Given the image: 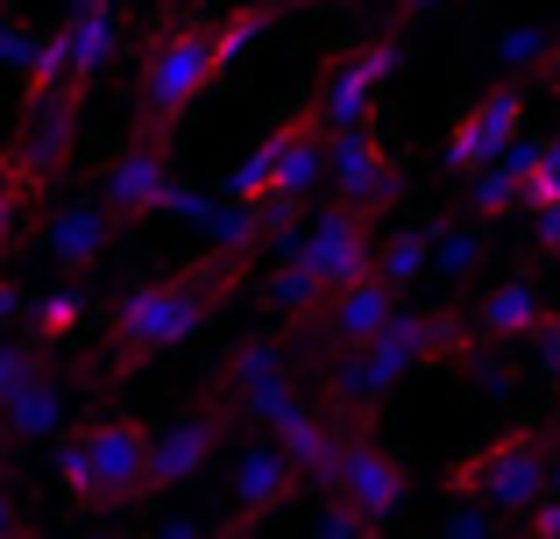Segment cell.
<instances>
[{
    "label": "cell",
    "mask_w": 560,
    "mask_h": 539,
    "mask_svg": "<svg viewBox=\"0 0 560 539\" xmlns=\"http://www.w3.org/2000/svg\"><path fill=\"white\" fill-rule=\"evenodd\" d=\"M93 441V476H100V512H128L150 504V455H156V426L136 412H85L79 419Z\"/></svg>",
    "instance_id": "cell-6"
},
{
    "label": "cell",
    "mask_w": 560,
    "mask_h": 539,
    "mask_svg": "<svg viewBox=\"0 0 560 539\" xmlns=\"http://www.w3.org/2000/svg\"><path fill=\"white\" fill-rule=\"evenodd\" d=\"M65 36H71V79L93 93L107 79V65L121 57V0H71Z\"/></svg>",
    "instance_id": "cell-19"
},
{
    "label": "cell",
    "mask_w": 560,
    "mask_h": 539,
    "mask_svg": "<svg viewBox=\"0 0 560 539\" xmlns=\"http://www.w3.org/2000/svg\"><path fill=\"white\" fill-rule=\"evenodd\" d=\"M28 305H36V298H22V284H14V277L0 270V327H14V319H28Z\"/></svg>",
    "instance_id": "cell-38"
},
{
    "label": "cell",
    "mask_w": 560,
    "mask_h": 539,
    "mask_svg": "<svg viewBox=\"0 0 560 539\" xmlns=\"http://www.w3.org/2000/svg\"><path fill=\"white\" fill-rule=\"evenodd\" d=\"M171 150H178V128H171V121H150V114H142V128L107 156V164H100L93 192L114 207V221H121V227L156 221V213H164L171 185H178V178H171Z\"/></svg>",
    "instance_id": "cell-4"
},
{
    "label": "cell",
    "mask_w": 560,
    "mask_h": 539,
    "mask_svg": "<svg viewBox=\"0 0 560 539\" xmlns=\"http://www.w3.org/2000/svg\"><path fill=\"white\" fill-rule=\"evenodd\" d=\"M468 319H476V333L490 348H518V341H533V333L553 319V305H547V291H539L533 277H504V284H490L476 298Z\"/></svg>",
    "instance_id": "cell-17"
},
{
    "label": "cell",
    "mask_w": 560,
    "mask_h": 539,
    "mask_svg": "<svg viewBox=\"0 0 560 539\" xmlns=\"http://www.w3.org/2000/svg\"><path fill=\"white\" fill-rule=\"evenodd\" d=\"M397 65H405V43H397V36H370L362 50H341L327 71H319V85H313L319 121H327L334 136L376 121V93L397 79Z\"/></svg>",
    "instance_id": "cell-7"
},
{
    "label": "cell",
    "mask_w": 560,
    "mask_h": 539,
    "mask_svg": "<svg viewBox=\"0 0 560 539\" xmlns=\"http://www.w3.org/2000/svg\"><path fill=\"white\" fill-rule=\"evenodd\" d=\"M348 433H355V426H348V419L327 405V390H313L299 412H284V419L270 426V441H284V455L305 469V483L327 490L334 469H341V455H348Z\"/></svg>",
    "instance_id": "cell-15"
},
{
    "label": "cell",
    "mask_w": 560,
    "mask_h": 539,
    "mask_svg": "<svg viewBox=\"0 0 560 539\" xmlns=\"http://www.w3.org/2000/svg\"><path fill=\"white\" fill-rule=\"evenodd\" d=\"M553 426H560V384H553Z\"/></svg>",
    "instance_id": "cell-45"
},
{
    "label": "cell",
    "mask_w": 560,
    "mask_h": 539,
    "mask_svg": "<svg viewBox=\"0 0 560 539\" xmlns=\"http://www.w3.org/2000/svg\"><path fill=\"white\" fill-rule=\"evenodd\" d=\"M490 227L497 221H482V213H447L440 221V249H433V277H447V284H468L482 263H490Z\"/></svg>",
    "instance_id": "cell-21"
},
{
    "label": "cell",
    "mask_w": 560,
    "mask_h": 539,
    "mask_svg": "<svg viewBox=\"0 0 560 539\" xmlns=\"http://www.w3.org/2000/svg\"><path fill=\"white\" fill-rule=\"evenodd\" d=\"M440 221H447V213H433V221H419V227H397V235H383V249H376V277H390L397 291H411L419 277H433Z\"/></svg>",
    "instance_id": "cell-22"
},
{
    "label": "cell",
    "mask_w": 560,
    "mask_h": 539,
    "mask_svg": "<svg viewBox=\"0 0 560 539\" xmlns=\"http://www.w3.org/2000/svg\"><path fill=\"white\" fill-rule=\"evenodd\" d=\"M327 490H341L376 532H390L397 518H405V504H411V469L397 461L390 441H376V433L362 426V433H348V455H341V469H334Z\"/></svg>",
    "instance_id": "cell-8"
},
{
    "label": "cell",
    "mask_w": 560,
    "mask_h": 539,
    "mask_svg": "<svg viewBox=\"0 0 560 539\" xmlns=\"http://www.w3.org/2000/svg\"><path fill=\"white\" fill-rule=\"evenodd\" d=\"M547 497H560V426H553V461H547Z\"/></svg>",
    "instance_id": "cell-43"
},
{
    "label": "cell",
    "mask_w": 560,
    "mask_h": 539,
    "mask_svg": "<svg viewBox=\"0 0 560 539\" xmlns=\"http://www.w3.org/2000/svg\"><path fill=\"white\" fill-rule=\"evenodd\" d=\"M50 469H57V490H65L71 512H100V476H93V441H85V426H65L50 441Z\"/></svg>",
    "instance_id": "cell-23"
},
{
    "label": "cell",
    "mask_w": 560,
    "mask_h": 539,
    "mask_svg": "<svg viewBox=\"0 0 560 539\" xmlns=\"http://www.w3.org/2000/svg\"><path fill=\"white\" fill-rule=\"evenodd\" d=\"M93 539H121V532H93Z\"/></svg>",
    "instance_id": "cell-46"
},
{
    "label": "cell",
    "mask_w": 560,
    "mask_h": 539,
    "mask_svg": "<svg viewBox=\"0 0 560 539\" xmlns=\"http://www.w3.org/2000/svg\"><path fill=\"white\" fill-rule=\"evenodd\" d=\"M234 426H242V412H234V398H220L213 384H206L185 412H171V426H156V455H150V504L171 497V490H185L191 476L206 469V455H213L220 441H234Z\"/></svg>",
    "instance_id": "cell-5"
},
{
    "label": "cell",
    "mask_w": 560,
    "mask_h": 539,
    "mask_svg": "<svg viewBox=\"0 0 560 539\" xmlns=\"http://www.w3.org/2000/svg\"><path fill=\"white\" fill-rule=\"evenodd\" d=\"M397 298L405 291L390 284V277H355V284H334L327 291V305H319L313 319H305V333H313L327 355H348V348H370L383 327L397 319Z\"/></svg>",
    "instance_id": "cell-10"
},
{
    "label": "cell",
    "mask_w": 560,
    "mask_h": 539,
    "mask_svg": "<svg viewBox=\"0 0 560 539\" xmlns=\"http://www.w3.org/2000/svg\"><path fill=\"white\" fill-rule=\"evenodd\" d=\"M305 256H313V270L327 277V284H355V277L376 270V213L370 207H348V199H334V207L313 213V227H305Z\"/></svg>",
    "instance_id": "cell-12"
},
{
    "label": "cell",
    "mask_w": 560,
    "mask_h": 539,
    "mask_svg": "<svg viewBox=\"0 0 560 539\" xmlns=\"http://www.w3.org/2000/svg\"><path fill=\"white\" fill-rule=\"evenodd\" d=\"M36 50H43V28H28L22 14L0 0V71H28V65H36Z\"/></svg>",
    "instance_id": "cell-32"
},
{
    "label": "cell",
    "mask_w": 560,
    "mask_h": 539,
    "mask_svg": "<svg viewBox=\"0 0 560 539\" xmlns=\"http://www.w3.org/2000/svg\"><path fill=\"white\" fill-rule=\"evenodd\" d=\"M305 362H299V341H291L284 327H248L242 341L220 355V370L206 376V384L220 390V398H248V390H262V384H277V376H299Z\"/></svg>",
    "instance_id": "cell-16"
},
{
    "label": "cell",
    "mask_w": 560,
    "mask_h": 539,
    "mask_svg": "<svg viewBox=\"0 0 560 539\" xmlns=\"http://www.w3.org/2000/svg\"><path fill=\"white\" fill-rule=\"evenodd\" d=\"M0 270H8V256H0Z\"/></svg>",
    "instance_id": "cell-47"
},
{
    "label": "cell",
    "mask_w": 560,
    "mask_h": 539,
    "mask_svg": "<svg viewBox=\"0 0 560 539\" xmlns=\"http://www.w3.org/2000/svg\"><path fill=\"white\" fill-rule=\"evenodd\" d=\"M220 539H256V526H248V518H234V512H228V518H220Z\"/></svg>",
    "instance_id": "cell-42"
},
{
    "label": "cell",
    "mask_w": 560,
    "mask_h": 539,
    "mask_svg": "<svg viewBox=\"0 0 560 539\" xmlns=\"http://www.w3.org/2000/svg\"><path fill=\"white\" fill-rule=\"evenodd\" d=\"M270 22H277V8H234L228 22H213V43H220V65H242L248 50H256L262 36H270Z\"/></svg>",
    "instance_id": "cell-29"
},
{
    "label": "cell",
    "mask_w": 560,
    "mask_h": 539,
    "mask_svg": "<svg viewBox=\"0 0 560 539\" xmlns=\"http://www.w3.org/2000/svg\"><path fill=\"white\" fill-rule=\"evenodd\" d=\"M50 192V185L36 178V171L22 164L14 150H0V256L14 249V235H22V221H28V207Z\"/></svg>",
    "instance_id": "cell-24"
},
{
    "label": "cell",
    "mask_w": 560,
    "mask_h": 539,
    "mask_svg": "<svg viewBox=\"0 0 560 539\" xmlns=\"http://www.w3.org/2000/svg\"><path fill=\"white\" fill-rule=\"evenodd\" d=\"M313 539H383V532L341 497V490H319V504H313Z\"/></svg>",
    "instance_id": "cell-30"
},
{
    "label": "cell",
    "mask_w": 560,
    "mask_h": 539,
    "mask_svg": "<svg viewBox=\"0 0 560 539\" xmlns=\"http://www.w3.org/2000/svg\"><path fill=\"white\" fill-rule=\"evenodd\" d=\"M28 518H22V497H14V455L0 447V539H14Z\"/></svg>",
    "instance_id": "cell-35"
},
{
    "label": "cell",
    "mask_w": 560,
    "mask_h": 539,
    "mask_svg": "<svg viewBox=\"0 0 560 539\" xmlns=\"http://www.w3.org/2000/svg\"><path fill=\"white\" fill-rule=\"evenodd\" d=\"M150 539H220V526H199V518H178V526H156Z\"/></svg>",
    "instance_id": "cell-40"
},
{
    "label": "cell",
    "mask_w": 560,
    "mask_h": 539,
    "mask_svg": "<svg viewBox=\"0 0 560 539\" xmlns=\"http://www.w3.org/2000/svg\"><path fill=\"white\" fill-rule=\"evenodd\" d=\"M305 469L284 455V441H270V433H256V441L234 455V476H228V512L248 518V526H270L277 512H291V504L305 497Z\"/></svg>",
    "instance_id": "cell-9"
},
{
    "label": "cell",
    "mask_w": 560,
    "mask_h": 539,
    "mask_svg": "<svg viewBox=\"0 0 560 539\" xmlns=\"http://www.w3.org/2000/svg\"><path fill=\"white\" fill-rule=\"evenodd\" d=\"M547 85L560 93V43H553V65H547Z\"/></svg>",
    "instance_id": "cell-44"
},
{
    "label": "cell",
    "mask_w": 560,
    "mask_h": 539,
    "mask_svg": "<svg viewBox=\"0 0 560 539\" xmlns=\"http://www.w3.org/2000/svg\"><path fill=\"white\" fill-rule=\"evenodd\" d=\"M511 518L504 512H490V504H476V497H447V518H440V539H504Z\"/></svg>",
    "instance_id": "cell-31"
},
{
    "label": "cell",
    "mask_w": 560,
    "mask_h": 539,
    "mask_svg": "<svg viewBox=\"0 0 560 539\" xmlns=\"http://www.w3.org/2000/svg\"><path fill=\"white\" fill-rule=\"evenodd\" d=\"M518 539H560V497H539L533 512L518 518Z\"/></svg>",
    "instance_id": "cell-37"
},
{
    "label": "cell",
    "mask_w": 560,
    "mask_h": 539,
    "mask_svg": "<svg viewBox=\"0 0 560 539\" xmlns=\"http://www.w3.org/2000/svg\"><path fill=\"white\" fill-rule=\"evenodd\" d=\"M50 355L57 348H43L36 333H22V341H0V412H8L14 398H22L36 376H50Z\"/></svg>",
    "instance_id": "cell-28"
},
{
    "label": "cell",
    "mask_w": 560,
    "mask_h": 539,
    "mask_svg": "<svg viewBox=\"0 0 560 539\" xmlns=\"http://www.w3.org/2000/svg\"><path fill=\"white\" fill-rule=\"evenodd\" d=\"M79 327H85V291L79 284H50L36 305H28V333H36L43 348H65Z\"/></svg>",
    "instance_id": "cell-26"
},
{
    "label": "cell",
    "mask_w": 560,
    "mask_h": 539,
    "mask_svg": "<svg viewBox=\"0 0 560 539\" xmlns=\"http://www.w3.org/2000/svg\"><path fill=\"white\" fill-rule=\"evenodd\" d=\"M490 164H497V142L482 136L476 107H462L447 121V142H440V171H447V178H482Z\"/></svg>",
    "instance_id": "cell-25"
},
{
    "label": "cell",
    "mask_w": 560,
    "mask_h": 539,
    "mask_svg": "<svg viewBox=\"0 0 560 539\" xmlns=\"http://www.w3.org/2000/svg\"><path fill=\"white\" fill-rule=\"evenodd\" d=\"M547 461H553V433L539 426V419H518V426H504L497 441L454 455L447 476H440V490H447V497H476V504H490V512H504L511 526H518V518L547 497Z\"/></svg>",
    "instance_id": "cell-2"
},
{
    "label": "cell",
    "mask_w": 560,
    "mask_h": 539,
    "mask_svg": "<svg viewBox=\"0 0 560 539\" xmlns=\"http://www.w3.org/2000/svg\"><path fill=\"white\" fill-rule=\"evenodd\" d=\"M533 242H539L547 256H560V207H539V213H533Z\"/></svg>",
    "instance_id": "cell-39"
},
{
    "label": "cell",
    "mask_w": 560,
    "mask_h": 539,
    "mask_svg": "<svg viewBox=\"0 0 560 539\" xmlns=\"http://www.w3.org/2000/svg\"><path fill=\"white\" fill-rule=\"evenodd\" d=\"M447 8V0H390V22H419V14Z\"/></svg>",
    "instance_id": "cell-41"
},
{
    "label": "cell",
    "mask_w": 560,
    "mask_h": 539,
    "mask_svg": "<svg viewBox=\"0 0 560 539\" xmlns=\"http://www.w3.org/2000/svg\"><path fill=\"white\" fill-rule=\"evenodd\" d=\"M65 433V376H36V384L22 390V398L0 412V447L8 455H22V447H36V441H57Z\"/></svg>",
    "instance_id": "cell-20"
},
{
    "label": "cell",
    "mask_w": 560,
    "mask_h": 539,
    "mask_svg": "<svg viewBox=\"0 0 560 539\" xmlns=\"http://www.w3.org/2000/svg\"><path fill=\"white\" fill-rule=\"evenodd\" d=\"M220 71H228V65H220L213 28H191V22L164 28V36L150 43V57H142V114L178 128L185 114L220 85Z\"/></svg>",
    "instance_id": "cell-3"
},
{
    "label": "cell",
    "mask_w": 560,
    "mask_h": 539,
    "mask_svg": "<svg viewBox=\"0 0 560 539\" xmlns=\"http://www.w3.org/2000/svg\"><path fill=\"white\" fill-rule=\"evenodd\" d=\"M525 207H560V150L547 142V150H539V164H533V178H525Z\"/></svg>",
    "instance_id": "cell-33"
},
{
    "label": "cell",
    "mask_w": 560,
    "mask_h": 539,
    "mask_svg": "<svg viewBox=\"0 0 560 539\" xmlns=\"http://www.w3.org/2000/svg\"><path fill=\"white\" fill-rule=\"evenodd\" d=\"M553 43L547 28H533V22H518V28H497V43H490V57H497V71L504 79H525V71H547L553 65Z\"/></svg>",
    "instance_id": "cell-27"
},
{
    "label": "cell",
    "mask_w": 560,
    "mask_h": 539,
    "mask_svg": "<svg viewBox=\"0 0 560 539\" xmlns=\"http://www.w3.org/2000/svg\"><path fill=\"white\" fill-rule=\"evenodd\" d=\"M79 107H85V85H57V93H36L22 99V128H14L8 150L36 171L43 185L65 178L71 150H79Z\"/></svg>",
    "instance_id": "cell-11"
},
{
    "label": "cell",
    "mask_w": 560,
    "mask_h": 539,
    "mask_svg": "<svg viewBox=\"0 0 560 539\" xmlns=\"http://www.w3.org/2000/svg\"><path fill=\"white\" fill-rule=\"evenodd\" d=\"M525 348H533V370H539V384L553 390V384H560V313H553V319H547V327H539Z\"/></svg>",
    "instance_id": "cell-34"
},
{
    "label": "cell",
    "mask_w": 560,
    "mask_h": 539,
    "mask_svg": "<svg viewBox=\"0 0 560 539\" xmlns=\"http://www.w3.org/2000/svg\"><path fill=\"white\" fill-rule=\"evenodd\" d=\"M114 227L121 221H114V207L100 192H71V199H57V207L43 213V249H50V263L65 277H85V270L107 263Z\"/></svg>",
    "instance_id": "cell-13"
},
{
    "label": "cell",
    "mask_w": 560,
    "mask_h": 539,
    "mask_svg": "<svg viewBox=\"0 0 560 539\" xmlns=\"http://www.w3.org/2000/svg\"><path fill=\"white\" fill-rule=\"evenodd\" d=\"M327 178H334V192H341L348 207H370V213H383L397 192H405V171H397V156L383 150L376 121L341 128V136H334V164H327Z\"/></svg>",
    "instance_id": "cell-14"
},
{
    "label": "cell",
    "mask_w": 560,
    "mask_h": 539,
    "mask_svg": "<svg viewBox=\"0 0 560 539\" xmlns=\"http://www.w3.org/2000/svg\"><path fill=\"white\" fill-rule=\"evenodd\" d=\"M220 199H206L199 185H171V199H164V213L171 221H191V227H206V213H213Z\"/></svg>",
    "instance_id": "cell-36"
},
{
    "label": "cell",
    "mask_w": 560,
    "mask_h": 539,
    "mask_svg": "<svg viewBox=\"0 0 560 539\" xmlns=\"http://www.w3.org/2000/svg\"><path fill=\"white\" fill-rule=\"evenodd\" d=\"M327 277L313 270V256H305V242H277V263L256 277V305L262 313H277V319H313L319 305H327Z\"/></svg>",
    "instance_id": "cell-18"
},
{
    "label": "cell",
    "mask_w": 560,
    "mask_h": 539,
    "mask_svg": "<svg viewBox=\"0 0 560 539\" xmlns=\"http://www.w3.org/2000/svg\"><path fill=\"white\" fill-rule=\"evenodd\" d=\"M248 270H256V256L206 249L178 270H156V277H142V284H128L121 305H114V319H107V348L85 362V390L128 384V376L150 370L156 355L199 341V327L248 284Z\"/></svg>",
    "instance_id": "cell-1"
}]
</instances>
